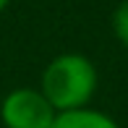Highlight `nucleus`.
Returning <instances> with one entry per match:
<instances>
[{
    "mask_svg": "<svg viewBox=\"0 0 128 128\" xmlns=\"http://www.w3.org/2000/svg\"><path fill=\"white\" fill-rule=\"evenodd\" d=\"M8 3H10V0H0V13H3V10L8 8Z\"/></svg>",
    "mask_w": 128,
    "mask_h": 128,
    "instance_id": "obj_5",
    "label": "nucleus"
},
{
    "mask_svg": "<svg viewBox=\"0 0 128 128\" xmlns=\"http://www.w3.org/2000/svg\"><path fill=\"white\" fill-rule=\"evenodd\" d=\"M112 32H115V37H118V42L128 50V0H123V3L115 8V13H112Z\"/></svg>",
    "mask_w": 128,
    "mask_h": 128,
    "instance_id": "obj_4",
    "label": "nucleus"
},
{
    "mask_svg": "<svg viewBox=\"0 0 128 128\" xmlns=\"http://www.w3.org/2000/svg\"><path fill=\"white\" fill-rule=\"evenodd\" d=\"M58 110L47 102L39 89L18 86L10 89L0 102V123L3 128H52Z\"/></svg>",
    "mask_w": 128,
    "mask_h": 128,
    "instance_id": "obj_2",
    "label": "nucleus"
},
{
    "mask_svg": "<svg viewBox=\"0 0 128 128\" xmlns=\"http://www.w3.org/2000/svg\"><path fill=\"white\" fill-rule=\"evenodd\" d=\"M52 128H120V126L115 118H110L102 110L81 107V110H71V112H58Z\"/></svg>",
    "mask_w": 128,
    "mask_h": 128,
    "instance_id": "obj_3",
    "label": "nucleus"
},
{
    "mask_svg": "<svg viewBox=\"0 0 128 128\" xmlns=\"http://www.w3.org/2000/svg\"><path fill=\"white\" fill-rule=\"evenodd\" d=\"M100 86L97 66L81 52L55 55L39 76V92L58 112L89 107Z\"/></svg>",
    "mask_w": 128,
    "mask_h": 128,
    "instance_id": "obj_1",
    "label": "nucleus"
}]
</instances>
